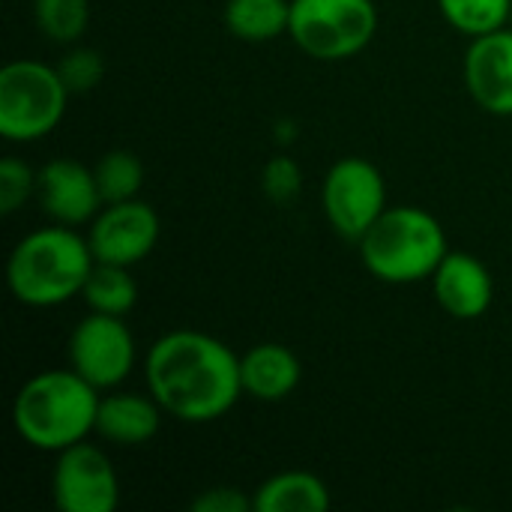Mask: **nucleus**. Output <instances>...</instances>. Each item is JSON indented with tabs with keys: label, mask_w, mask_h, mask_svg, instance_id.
Masks as SVG:
<instances>
[{
	"label": "nucleus",
	"mask_w": 512,
	"mask_h": 512,
	"mask_svg": "<svg viewBox=\"0 0 512 512\" xmlns=\"http://www.w3.org/2000/svg\"><path fill=\"white\" fill-rule=\"evenodd\" d=\"M261 189L276 204H291L303 189V171L291 156H273L261 171Z\"/></svg>",
	"instance_id": "b1692460"
},
{
	"label": "nucleus",
	"mask_w": 512,
	"mask_h": 512,
	"mask_svg": "<svg viewBox=\"0 0 512 512\" xmlns=\"http://www.w3.org/2000/svg\"><path fill=\"white\" fill-rule=\"evenodd\" d=\"M57 72H60L63 84L69 87V93L78 96V93H90L93 87H99V81L105 75V63H102L99 51L84 48V45H72L63 54V60L57 63Z\"/></svg>",
	"instance_id": "4be33fe9"
},
{
	"label": "nucleus",
	"mask_w": 512,
	"mask_h": 512,
	"mask_svg": "<svg viewBox=\"0 0 512 512\" xmlns=\"http://www.w3.org/2000/svg\"><path fill=\"white\" fill-rule=\"evenodd\" d=\"M159 216L147 201H117L102 204V210L87 225V243L96 261L135 267L159 243Z\"/></svg>",
	"instance_id": "9d476101"
},
{
	"label": "nucleus",
	"mask_w": 512,
	"mask_h": 512,
	"mask_svg": "<svg viewBox=\"0 0 512 512\" xmlns=\"http://www.w3.org/2000/svg\"><path fill=\"white\" fill-rule=\"evenodd\" d=\"M93 174L105 204L132 201L144 189V162L132 150H108L93 165Z\"/></svg>",
	"instance_id": "6ab92c4d"
},
{
	"label": "nucleus",
	"mask_w": 512,
	"mask_h": 512,
	"mask_svg": "<svg viewBox=\"0 0 512 512\" xmlns=\"http://www.w3.org/2000/svg\"><path fill=\"white\" fill-rule=\"evenodd\" d=\"M147 393L180 423L222 420L243 396L240 354L201 330H171L144 357Z\"/></svg>",
	"instance_id": "f257e3e1"
},
{
	"label": "nucleus",
	"mask_w": 512,
	"mask_h": 512,
	"mask_svg": "<svg viewBox=\"0 0 512 512\" xmlns=\"http://www.w3.org/2000/svg\"><path fill=\"white\" fill-rule=\"evenodd\" d=\"M291 0H228L225 27L243 42H273L288 33Z\"/></svg>",
	"instance_id": "f3484780"
},
{
	"label": "nucleus",
	"mask_w": 512,
	"mask_h": 512,
	"mask_svg": "<svg viewBox=\"0 0 512 512\" xmlns=\"http://www.w3.org/2000/svg\"><path fill=\"white\" fill-rule=\"evenodd\" d=\"M99 390L72 366L45 369L21 384L12 399L15 435L39 453H63L96 435Z\"/></svg>",
	"instance_id": "f03ea898"
},
{
	"label": "nucleus",
	"mask_w": 512,
	"mask_h": 512,
	"mask_svg": "<svg viewBox=\"0 0 512 512\" xmlns=\"http://www.w3.org/2000/svg\"><path fill=\"white\" fill-rule=\"evenodd\" d=\"M51 495L60 512H114L120 504V477L96 444L81 441L57 453Z\"/></svg>",
	"instance_id": "1a4fd4ad"
},
{
	"label": "nucleus",
	"mask_w": 512,
	"mask_h": 512,
	"mask_svg": "<svg viewBox=\"0 0 512 512\" xmlns=\"http://www.w3.org/2000/svg\"><path fill=\"white\" fill-rule=\"evenodd\" d=\"M66 357L69 366L84 381H90L99 393H105V390H117L132 375L138 348L123 318L90 312L69 333Z\"/></svg>",
	"instance_id": "6e6552de"
},
{
	"label": "nucleus",
	"mask_w": 512,
	"mask_h": 512,
	"mask_svg": "<svg viewBox=\"0 0 512 512\" xmlns=\"http://www.w3.org/2000/svg\"><path fill=\"white\" fill-rule=\"evenodd\" d=\"M438 9L453 30L471 39L507 27L512 18V0H438Z\"/></svg>",
	"instance_id": "412c9836"
},
{
	"label": "nucleus",
	"mask_w": 512,
	"mask_h": 512,
	"mask_svg": "<svg viewBox=\"0 0 512 512\" xmlns=\"http://www.w3.org/2000/svg\"><path fill=\"white\" fill-rule=\"evenodd\" d=\"M39 33L57 45H75L90 27V0H33Z\"/></svg>",
	"instance_id": "aec40b11"
},
{
	"label": "nucleus",
	"mask_w": 512,
	"mask_h": 512,
	"mask_svg": "<svg viewBox=\"0 0 512 512\" xmlns=\"http://www.w3.org/2000/svg\"><path fill=\"white\" fill-rule=\"evenodd\" d=\"M81 300L90 312L126 318L138 303V282L129 267L96 261L81 288Z\"/></svg>",
	"instance_id": "a211bd4d"
},
{
	"label": "nucleus",
	"mask_w": 512,
	"mask_h": 512,
	"mask_svg": "<svg viewBox=\"0 0 512 512\" xmlns=\"http://www.w3.org/2000/svg\"><path fill=\"white\" fill-rule=\"evenodd\" d=\"M375 33V0H291L288 36L312 60H351L375 39Z\"/></svg>",
	"instance_id": "423d86ee"
},
{
	"label": "nucleus",
	"mask_w": 512,
	"mask_h": 512,
	"mask_svg": "<svg viewBox=\"0 0 512 512\" xmlns=\"http://www.w3.org/2000/svg\"><path fill=\"white\" fill-rule=\"evenodd\" d=\"M87 234L69 225H45L24 234L6 261V285L12 297L30 309H54L81 297L93 270Z\"/></svg>",
	"instance_id": "7ed1b4c3"
},
{
	"label": "nucleus",
	"mask_w": 512,
	"mask_h": 512,
	"mask_svg": "<svg viewBox=\"0 0 512 512\" xmlns=\"http://www.w3.org/2000/svg\"><path fill=\"white\" fill-rule=\"evenodd\" d=\"M162 405L141 393H108L99 399L96 435L114 447H141L159 435Z\"/></svg>",
	"instance_id": "4468645a"
},
{
	"label": "nucleus",
	"mask_w": 512,
	"mask_h": 512,
	"mask_svg": "<svg viewBox=\"0 0 512 512\" xmlns=\"http://www.w3.org/2000/svg\"><path fill=\"white\" fill-rule=\"evenodd\" d=\"M432 291L450 318L474 321L489 312L495 300V279L477 255L450 249L432 273Z\"/></svg>",
	"instance_id": "ddd939ff"
},
{
	"label": "nucleus",
	"mask_w": 512,
	"mask_h": 512,
	"mask_svg": "<svg viewBox=\"0 0 512 512\" xmlns=\"http://www.w3.org/2000/svg\"><path fill=\"white\" fill-rule=\"evenodd\" d=\"M465 87L495 117H512V27L474 36L465 51Z\"/></svg>",
	"instance_id": "f8f14e48"
},
{
	"label": "nucleus",
	"mask_w": 512,
	"mask_h": 512,
	"mask_svg": "<svg viewBox=\"0 0 512 512\" xmlns=\"http://www.w3.org/2000/svg\"><path fill=\"white\" fill-rule=\"evenodd\" d=\"M510 27H512V18H510Z\"/></svg>",
	"instance_id": "a878e982"
},
{
	"label": "nucleus",
	"mask_w": 512,
	"mask_h": 512,
	"mask_svg": "<svg viewBox=\"0 0 512 512\" xmlns=\"http://www.w3.org/2000/svg\"><path fill=\"white\" fill-rule=\"evenodd\" d=\"M195 512H255L252 495H243L234 486H213L192 498L189 504Z\"/></svg>",
	"instance_id": "393cba45"
},
{
	"label": "nucleus",
	"mask_w": 512,
	"mask_h": 512,
	"mask_svg": "<svg viewBox=\"0 0 512 512\" xmlns=\"http://www.w3.org/2000/svg\"><path fill=\"white\" fill-rule=\"evenodd\" d=\"M321 207L330 228L357 243L387 210V183L381 168L363 156L333 162L321 183Z\"/></svg>",
	"instance_id": "0eeeda50"
},
{
	"label": "nucleus",
	"mask_w": 512,
	"mask_h": 512,
	"mask_svg": "<svg viewBox=\"0 0 512 512\" xmlns=\"http://www.w3.org/2000/svg\"><path fill=\"white\" fill-rule=\"evenodd\" d=\"M33 195H36V171L18 156H6L0 162V213L12 216Z\"/></svg>",
	"instance_id": "5701e85b"
},
{
	"label": "nucleus",
	"mask_w": 512,
	"mask_h": 512,
	"mask_svg": "<svg viewBox=\"0 0 512 512\" xmlns=\"http://www.w3.org/2000/svg\"><path fill=\"white\" fill-rule=\"evenodd\" d=\"M255 512H327L333 495L312 471H282L252 492Z\"/></svg>",
	"instance_id": "dca6fc26"
},
{
	"label": "nucleus",
	"mask_w": 512,
	"mask_h": 512,
	"mask_svg": "<svg viewBox=\"0 0 512 512\" xmlns=\"http://www.w3.org/2000/svg\"><path fill=\"white\" fill-rule=\"evenodd\" d=\"M69 87L57 66L24 57L0 69V135L9 144H33L51 135L69 105Z\"/></svg>",
	"instance_id": "39448f33"
},
{
	"label": "nucleus",
	"mask_w": 512,
	"mask_h": 512,
	"mask_svg": "<svg viewBox=\"0 0 512 512\" xmlns=\"http://www.w3.org/2000/svg\"><path fill=\"white\" fill-rule=\"evenodd\" d=\"M33 201L39 210L57 225H90L93 216L102 210V195L96 186L93 168L78 159H51L36 168V195Z\"/></svg>",
	"instance_id": "9b49d317"
},
{
	"label": "nucleus",
	"mask_w": 512,
	"mask_h": 512,
	"mask_svg": "<svg viewBox=\"0 0 512 512\" xmlns=\"http://www.w3.org/2000/svg\"><path fill=\"white\" fill-rule=\"evenodd\" d=\"M357 246L363 267L387 285L432 279L450 252L444 225L423 207H387Z\"/></svg>",
	"instance_id": "20e7f679"
},
{
	"label": "nucleus",
	"mask_w": 512,
	"mask_h": 512,
	"mask_svg": "<svg viewBox=\"0 0 512 512\" xmlns=\"http://www.w3.org/2000/svg\"><path fill=\"white\" fill-rule=\"evenodd\" d=\"M303 378V366L297 354L279 342H261L252 345L240 357V381L243 396L255 402H282L288 399Z\"/></svg>",
	"instance_id": "2eb2a0df"
}]
</instances>
